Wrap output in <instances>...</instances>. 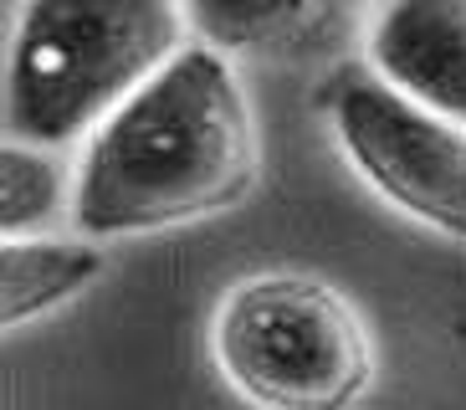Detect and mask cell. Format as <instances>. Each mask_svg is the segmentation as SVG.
Listing matches in <instances>:
<instances>
[{"mask_svg": "<svg viewBox=\"0 0 466 410\" xmlns=\"http://www.w3.org/2000/svg\"><path fill=\"white\" fill-rule=\"evenodd\" d=\"M72 185L62 159L52 149H31V144H5L0 154V226L5 241L15 236H36V226L72 205Z\"/></svg>", "mask_w": 466, "mask_h": 410, "instance_id": "cell-7", "label": "cell"}, {"mask_svg": "<svg viewBox=\"0 0 466 410\" xmlns=\"http://www.w3.org/2000/svg\"><path fill=\"white\" fill-rule=\"evenodd\" d=\"M257 179V128L220 46L169 56L83 149L72 220L87 241L169 231L236 205Z\"/></svg>", "mask_w": 466, "mask_h": 410, "instance_id": "cell-1", "label": "cell"}, {"mask_svg": "<svg viewBox=\"0 0 466 410\" xmlns=\"http://www.w3.org/2000/svg\"><path fill=\"white\" fill-rule=\"evenodd\" d=\"M370 72L466 128V0H400L370 15Z\"/></svg>", "mask_w": 466, "mask_h": 410, "instance_id": "cell-5", "label": "cell"}, {"mask_svg": "<svg viewBox=\"0 0 466 410\" xmlns=\"http://www.w3.org/2000/svg\"><path fill=\"white\" fill-rule=\"evenodd\" d=\"M210 349L226 384L257 410H349L374 380L359 313L308 272L236 282L216 313Z\"/></svg>", "mask_w": 466, "mask_h": 410, "instance_id": "cell-3", "label": "cell"}, {"mask_svg": "<svg viewBox=\"0 0 466 410\" xmlns=\"http://www.w3.org/2000/svg\"><path fill=\"white\" fill-rule=\"evenodd\" d=\"M329 11H313V5H195L190 26H200L226 46H277V41H298L292 31L302 26H323Z\"/></svg>", "mask_w": 466, "mask_h": 410, "instance_id": "cell-8", "label": "cell"}, {"mask_svg": "<svg viewBox=\"0 0 466 410\" xmlns=\"http://www.w3.org/2000/svg\"><path fill=\"white\" fill-rule=\"evenodd\" d=\"M333 138L359 179L410 220L466 241V128L395 93L380 72L343 67L329 93Z\"/></svg>", "mask_w": 466, "mask_h": 410, "instance_id": "cell-4", "label": "cell"}, {"mask_svg": "<svg viewBox=\"0 0 466 410\" xmlns=\"http://www.w3.org/2000/svg\"><path fill=\"white\" fill-rule=\"evenodd\" d=\"M103 251L87 236H15L0 246V323L21 328L46 318L97 282Z\"/></svg>", "mask_w": 466, "mask_h": 410, "instance_id": "cell-6", "label": "cell"}, {"mask_svg": "<svg viewBox=\"0 0 466 410\" xmlns=\"http://www.w3.org/2000/svg\"><path fill=\"white\" fill-rule=\"evenodd\" d=\"M190 11L169 0H31L5 52L11 144L62 149L93 138L128 97L179 56Z\"/></svg>", "mask_w": 466, "mask_h": 410, "instance_id": "cell-2", "label": "cell"}]
</instances>
